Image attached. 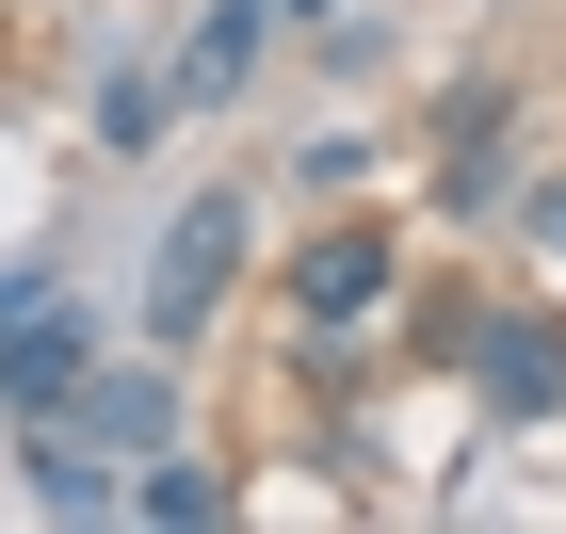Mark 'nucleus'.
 Listing matches in <instances>:
<instances>
[{
    "label": "nucleus",
    "mask_w": 566,
    "mask_h": 534,
    "mask_svg": "<svg viewBox=\"0 0 566 534\" xmlns=\"http://www.w3.org/2000/svg\"><path fill=\"white\" fill-rule=\"evenodd\" d=\"M227 275H243V195H195L163 227V260H146V341H195L227 308Z\"/></svg>",
    "instance_id": "nucleus-1"
},
{
    "label": "nucleus",
    "mask_w": 566,
    "mask_h": 534,
    "mask_svg": "<svg viewBox=\"0 0 566 534\" xmlns=\"http://www.w3.org/2000/svg\"><path fill=\"white\" fill-rule=\"evenodd\" d=\"M82 373H97V324H82V308H49V292H0V405H17V421L82 405Z\"/></svg>",
    "instance_id": "nucleus-2"
},
{
    "label": "nucleus",
    "mask_w": 566,
    "mask_h": 534,
    "mask_svg": "<svg viewBox=\"0 0 566 534\" xmlns=\"http://www.w3.org/2000/svg\"><path fill=\"white\" fill-rule=\"evenodd\" d=\"M389 275H405V243H389V227H324V243L292 260V308L340 341V324H373V308H389Z\"/></svg>",
    "instance_id": "nucleus-3"
},
{
    "label": "nucleus",
    "mask_w": 566,
    "mask_h": 534,
    "mask_svg": "<svg viewBox=\"0 0 566 534\" xmlns=\"http://www.w3.org/2000/svg\"><path fill=\"white\" fill-rule=\"evenodd\" d=\"M470 389L518 421V405H566V324L551 308H485L470 324Z\"/></svg>",
    "instance_id": "nucleus-4"
},
{
    "label": "nucleus",
    "mask_w": 566,
    "mask_h": 534,
    "mask_svg": "<svg viewBox=\"0 0 566 534\" xmlns=\"http://www.w3.org/2000/svg\"><path fill=\"white\" fill-rule=\"evenodd\" d=\"M275 17H292V0H211V33H195V65H178V97H243V65H260Z\"/></svg>",
    "instance_id": "nucleus-5"
},
{
    "label": "nucleus",
    "mask_w": 566,
    "mask_h": 534,
    "mask_svg": "<svg viewBox=\"0 0 566 534\" xmlns=\"http://www.w3.org/2000/svg\"><path fill=\"white\" fill-rule=\"evenodd\" d=\"M437 195H453V211H502V82L453 97V163H437Z\"/></svg>",
    "instance_id": "nucleus-6"
},
{
    "label": "nucleus",
    "mask_w": 566,
    "mask_h": 534,
    "mask_svg": "<svg viewBox=\"0 0 566 534\" xmlns=\"http://www.w3.org/2000/svg\"><path fill=\"white\" fill-rule=\"evenodd\" d=\"M82 405H97V438H163V373H82Z\"/></svg>",
    "instance_id": "nucleus-7"
},
{
    "label": "nucleus",
    "mask_w": 566,
    "mask_h": 534,
    "mask_svg": "<svg viewBox=\"0 0 566 534\" xmlns=\"http://www.w3.org/2000/svg\"><path fill=\"white\" fill-rule=\"evenodd\" d=\"M163 114H178V82H114V97H97V146H146Z\"/></svg>",
    "instance_id": "nucleus-8"
},
{
    "label": "nucleus",
    "mask_w": 566,
    "mask_h": 534,
    "mask_svg": "<svg viewBox=\"0 0 566 534\" xmlns=\"http://www.w3.org/2000/svg\"><path fill=\"white\" fill-rule=\"evenodd\" d=\"M130 519H227V486H211V470H146Z\"/></svg>",
    "instance_id": "nucleus-9"
},
{
    "label": "nucleus",
    "mask_w": 566,
    "mask_h": 534,
    "mask_svg": "<svg viewBox=\"0 0 566 534\" xmlns=\"http://www.w3.org/2000/svg\"><path fill=\"white\" fill-rule=\"evenodd\" d=\"M534 227H551V243H566V178H551V195H534Z\"/></svg>",
    "instance_id": "nucleus-10"
}]
</instances>
